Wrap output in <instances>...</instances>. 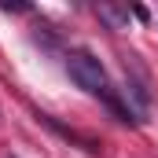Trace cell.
I'll return each instance as SVG.
<instances>
[{"label": "cell", "instance_id": "2", "mask_svg": "<svg viewBox=\"0 0 158 158\" xmlns=\"http://www.w3.org/2000/svg\"><path fill=\"white\" fill-rule=\"evenodd\" d=\"M96 15H99L110 30H125V26H129V7H121V4H99Z\"/></svg>", "mask_w": 158, "mask_h": 158}, {"label": "cell", "instance_id": "4", "mask_svg": "<svg viewBox=\"0 0 158 158\" xmlns=\"http://www.w3.org/2000/svg\"><path fill=\"white\" fill-rule=\"evenodd\" d=\"M125 99L136 103V114H143V110L151 107V92H147V85H143V81H132V77H129V85H125Z\"/></svg>", "mask_w": 158, "mask_h": 158}, {"label": "cell", "instance_id": "1", "mask_svg": "<svg viewBox=\"0 0 158 158\" xmlns=\"http://www.w3.org/2000/svg\"><path fill=\"white\" fill-rule=\"evenodd\" d=\"M66 74H70V81L77 88L92 92V96H103L107 92V70H103V63L92 52H85V48L66 52Z\"/></svg>", "mask_w": 158, "mask_h": 158}, {"label": "cell", "instance_id": "3", "mask_svg": "<svg viewBox=\"0 0 158 158\" xmlns=\"http://www.w3.org/2000/svg\"><path fill=\"white\" fill-rule=\"evenodd\" d=\"M103 99H107V107H110V110L118 114V121H125V125H136V121H140V114H136V107H129L125 99H118V96H114L110 88L103 92Z\"/></svg>", "mask_w": 158, "mask_h": 158}, {"label": "cell", "instance_id": "5", "mask_svg": "<svg viewBox=\"0 0 158 158\" xmlns=\"http://www.w3.org/2000/svg\"><path fill=\"white\" fill-rule=\"evenodd\" d=\"M132 15H136V19H140V22H147V19H151V11H147V7H140V4H136V7H132Z\"/></svg>", "mask_w": 158, "mask_h": 158}, {"label": "cell", "instance_id": "7", "mask_svg": "<svg viewBox=\"0 0 158 158\" xmlns=\"http://www.w3.org/2000/svg\"><path fill=\"white\" fill-rule=\"evenodd\" d=\"M7 158H11V155H7Z\"/></svg>", "mask_w": 158, "mask_h": 158}, {"label": "cell", "instance_id": "6", "mask_svg": "<svg viewBox=\"0 0 158 158\" xmlns=\"http://www.w3.org/2000/svg\"><path fill=\"white\" fill-rule=\"evenodd\" d=\"M4 11H30V4H0Z\"/></svg>", "mask_w": 158, "mask_h": 158}]
</instances>
